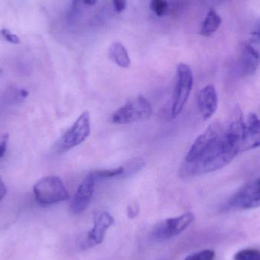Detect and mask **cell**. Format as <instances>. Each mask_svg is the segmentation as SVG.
Here are the masks:
<instances>
[{
  "label": "cell",
  "instance_id": "ffe728a7",
  "mask_svg": "<svg viewBox=\"0 0 260 260\" xmlns=\"http://www.w3.org/2000/svg\"><path fill=\"white\" fill-rule=\"evenodd\" d=\"M215 253L213 250H205L199 253L189 255L185 260H215Z\"/></svg>",
  "mask_w": 260,
  "mask_h": 260
},
{
  "label": "cell",
  "instance_id": "ba28073f",
  "mask_svg": "<svg viewBox=\"0 0 260 260\" xmlns=\"http://www.w3.org/2000/svg\"><path fill=\"white\" fill-rule=\"evenodd\" d=\"M193 220L194 215L191 212H186L180 216L164 220L156 224L153 235L159 240L170 239L186 230Z\"/></svg>",
  "mask_w": 260,
  "mask_h": 260
},
{
  "label": "cell",
  "instance_id": "8fae6325",
  "mask_svg": "<svg viewBox=\"0 0 260 260\" xmlns=\"http://www.w3.org/2000/svg\"><path fill=\"white\" fill-rule=\"evenodd\" d=\"M94 220V227L88 234V247H94L101 244L105 238L107 231L114 222V218L107 212L96 214Z\"/></svg>",
  "mask_w": 260,
  "mask_h": 260
},
{
  "label": "cell",
  "instance_id": "d4e9b609",
  "mask_svg": "<svg viewBox=\"0 0 260 260\" xmlns=\"http://www.w3.org/2000/svg\"><path fill=\"white\" fill-rule=\"evenodd\" d=\"M6 193H7V189H6V185L0 177V202L5 198Z\"/></svg>",
  "mask_w": 260,
  "mask_h": 260
},
{
  "label": "cell",
  "instance_id": "44dd1931",
  "mask_svg": "<svg viewBox=\"0 0 260 260\" xmlns=\"http://www.w3.org/2000/svg\"><path fill=\"white\" fill-rule=\"evenodd\" d=\"M0 35L5 38L6 41L11 43V44H19L21 43V40L18 38V35L11 33L10 30H8V29H2L0 30Z\"/></svg>",
  "mask_w": 260,
  "mask_h": 260
},
{
  "label": "cell",
  "instance_id": "9c48e42d",
  "mask_svg": "<svg viewBox=\"0 0 260 260\" xmlns=\"http://www.w3.org/2000/svg\"><path fill=\"white\" fill-rule=\"evenodd\" d=\"M260 147V119L254 113L244 116L240 153Z\"/></svg>",
  "mask_w": 260,
  "mask_h": 260
},
{
  "label": "cell",
  "instance_id": "d6986e66",
  "mask_svg": "<svg viewBox=\"0 0 260 260\" xmlns=\"http://www.w3.org/2000/svg\"><path fill=\"white\" fill-rule=\"evenodd\" d=\"M144 165H145V163L142 159L136 158V160H131L128 164V166L124 167V173L122 177H129L132 174L138 172L139 170L143 168Z\"/></svg>",
  "mask_w": 260,
  "mask_h": 260
},
{
  "label": "cell",
  "instance_id": "7402d4cb",
  "mask_svg": "<svg viewBox=\"0 0 260 260\" xmlns=\"http://www.w3.org/2000/svg\"><path fill=\"white\" fill-rule=\"evenodd\" d=\"M9 135L8 133L0 136V158L5 155L7 149L8 142H9Z\"/></svg>",
  "mask_w": 260,
  "mask_h": 260
},
{
  "label": "cell",
  "instance_id": "6da1fadb",
  "mask_svg": "<svg viewBox=\"0 0 260 260\" xmlns=\"http://www.w3.org/2000/svg\"><path fill=\"white\" fill-rule=\"evenodd\" d=\"M239 154L224 132L218 140L197 160L184 162L180 169L181 177H190L218 171L227 166Z\"/></svg>",
  "mask_w": 260,
  "mask_h": 260
},
{
  "label": "cell",
  "instance_id": "3957f363",
  "mask_svg": "<svg viewBox=\"0 0 260 260\" xmlns=\"http://www.w3.org/2000/svg\"><path fill=\"white\" fill-rule=\"evenodd\" d=\"M153 108L148 99L139 95L129 100L119 108L111 117V123L116 124H131L149 120Z\"/></svg>",
  "mask_w": 260,
  "mask_h": 260
},
{
  "label": "cell",
  "instance_id": "7a4b0ae2",
  "mask_svg": "<svg viewBox=\"0 0 260 260\" xmlns=\"http://www.w3.org/2000/svg\"><path fill=\"white\" fill-rule=\"evenodd\" d=\"M33 191L35 200L42 206H51L70 198L65 185L56 176L43 177L35 183Z\"/></svg>",
  "mask_w": 260,
  "mask_h": 260
},
{
  "label": "cell",
  "instance_id": "8992f818",
  "mask_svg": "<svg viewBox=\"0 0 260 260\" xmlns=\"http://www.w3.org/2000/svg\"><path fill=\"white\" fill-rule=\"evenodd\" d=\"M260 207V177L238 189L226 203L227 210H247Z\"/></svg>",
  "mask_w": 260,
  "mask_h": 260
},
{
  "label": "cell",
  "instance_id": "484cf974",
  "mask_svg": "<svg viewBox=\"0 0 260 260\" xmlns=\"http://www.w3.org/2000/svg\"><path fill=\"white\" fill-rule=\"evenodd\" d=\"M83 2L85 4L89 5V6H94L97 3L98 0H80Z\"/></svg>",
  "mask_w": 260,
  "mask_h": 260
},
{
  "label": "cell",
  "instance_id": "30bf717a",
  "mask_svg": "<svg viewBox=\"0 0 260 260\" xmlns=\"http://www.w3.org/2000/svg\"><path fill=\"white\" fill-rule=\"evenodd\" d=\"M94 179L92 172H90L79 185L70 205V209L74 214L83 212L91 203L94 190Z\"/></svg>",
  "mask_w": 260,
  "mask_h": 260
},
{
  "label": "cell",
  "instance_id": "4fadbf2b",
  "mask_svg": "<svg viewBox=\"0 0 260 260\" xmlns=\"http://www.w3.org/2000/svg\"><path fill=\"white\" fill-rule=\"evenodd\" d=\"M260 64V53L246 43L240 56V70L243 75L251 76L256 73Z\"/></svg>",
  "mask_w": 260,
  "mask_h": 260
},
{
  "label": "cell",
  "instance_id": "5b68a950",
  "mask_svg": "<svg viewBox=\"0 0 260 260\" xmlns=\"http://www.w3.org/2000/svg\"><path fill=\"white\" fill-rule=\"evenodd\" d=\"M91 133V121L89 113H82L65 134L61 137L56 146L59 154L67 152L72 148L85 142Z\"/></svg>",
  "mask_w": 260,
  "mask_h": 260
},
{
  "label": "cell",
  "instance_id": "603a6c76",
  "mask_svg": "<svg viewBox=\"0 0 260 260\" xmlns=\"http://www.w3.org/2000/svg\"><path fill=\"white\" fill-rule=\"evenodd\" d=\"M114 10L117 13H122L127 6V0H112Z\"/></svg>",
  "mask_w": 260,
  "mask_h": 260
},
{
  "label": "cell",
  "instance_id": "52a82bcc",
  "mask_svg": "<svg viewBox=\"0 0 260 260\" xmlns=\"http://www.w3.org/2000/svg\"><path fill=\"white\" fill-rule=\"evenodd\" d=\"M223 132L224 127L219 121L211 123L207 129L197 138L185 157V162L190 163L201 157L218 140Z\"/></svg>",
  "mask_w": 260,
  "mask_h": 260
},
{
  "label": "cell",
  "instance_id": "e0dca14e",
  "mask_svg": "<svg viewBox=\"0 0 260 260\" xmlns=\"http://www.w3.org/2000/svg\"><path fill=\"white\" fill-rule=\"evenodd\" d=\"M234 260H260V251L255 249H244L235 254Z\"/></svg>",
  "mask_w": 260,
  "mask_h": 260
},
{
  "label": "cell",
  "instance_id": "9a60e30c",
  "mask_svg": "<svg viewBox=\"0 0 260 260\" xmlns=\"http://www.w3.org/2000/svg\"><path fill=\"white\" fill-rule=\"evenodd\" d=\"M221 21V16L217 13L216 11L213 9H210L202 24L200 35L206 37L212 36L219 28Z\"/></svg>",
  "mask_w": 260,
  "mask_h": 260
},
{
  "label": "cell",
  "instance_id": "ac0fdd59",
  "mask_svg": "<svg viewBox=\"0 0 260 260\" xmlns=\"http://www.w3.org/2000/svg\"><path fill=\"white\" fill-rule=\"evenodd\" d=\"M150 8L157 16L161 17L168 10V3L167 0H151Z\"/></svg>",
  "mask_w": 260,
  "mask_h": 260
},
{
  "label": "cell",
  "instance_id": "277c9868",
  "mask_svg": "<svg viewBox=\"0 0 260 260\" xmlns=\"http://www.w3.org/2000/svg\"><path fill=\"white\" fill-rule=\"evenodd\" d=\"M193 85V76L190 67L180 63L177 67V82L174 90V103L171 109V117L180 115L189 99Z\"/></svg>",
  "mask_w": 260,
  "mask_h": 260
},
{
  "label": "cell",
  "instance_id": "5bb4252c",
  "mask_svg": "<svg viewBox=\"0 0 260 260\" xmlns=\"http://www.w3.org/2000/svg\"><path fill=\"white\" fill-rule=\"evenodd\" d=\"M108 55L110 59L121 68H129L131 65V60L127 50L121 43L114 42L111 44Z\"/></svg>",
  "mask_w": 260,
  "mask_h": 260
},
{
  "label": "cell",
  "instance_id": "cb8c5ba5",
  "mask_svg": "<svg viewBox=\"0 0 260 260\" xmlns=\"http://www.w3.org/2000/svg\"><path fill=\"white\" fill-rule=\"evenodd\" d=\"M127 212L128 216H129V218H134V217L137 215L138 212H139V207H138L136 204L131 205V206L128 207Z\"/></svg>",
  "mask_w": 260,
  "mask_h": 260
},
{
  "label": "cell",
  "instance_id": "2e32d148",
  "mask_svg": "<svg viewBox=\"0 0 260 260\" xmlns=\"http://www.w3.org/2000/svg\"><path fill=\"white\" fill-rule=\"evenodd\" d=\"M124 173V167L114 168L110 170H100L93 171L92 174L94 179H111L114 177H122Z\"/></svg>",
  "mask_w": 260,
  "mask_h": 260
},
{
  "label": "cell",
  "instance_id": "7c38bea8",
  "mask_svg": "<svg viewBox=\"0 0 260 260\" xmlns=\"http://www.w3.org/2000/svg\"><path fill=\"white\" fill-rule=\"evenodd\" d=\"M218 104V94L213 85H207L199 93V109L205 120H209L215 114Z\"/></svg>",
  "mask_w": 260,
  "mask_h": 260
}]
</instances>
